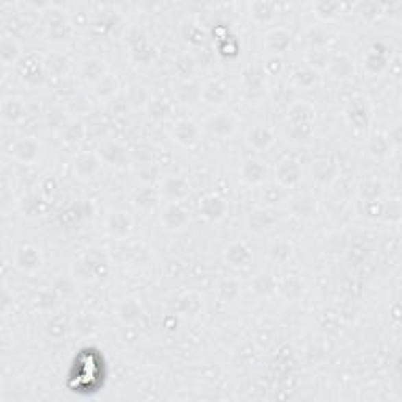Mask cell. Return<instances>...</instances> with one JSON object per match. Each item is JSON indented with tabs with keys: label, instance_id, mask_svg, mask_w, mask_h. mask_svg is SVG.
I'll return each mask as SVG.
<instances>
[{
	"label": "cell",
	"instance_id": "6da1fadb",
	"mask_svg": "<svg viewBox=\"0 0 402 402\" xmlns=\"http://www.w3.org/2000/svg\"><path fill=\"white\" fill-rule=\"evenodd\" d=\"M239 120L231 112H217L206 118L205 129L221 138H231L239 131Z\"/></svg>",
	"mask_w": 402,
	"mask_h": 402
},
{
	"label": "cell",
	"instance_id": "7a4b0ae2",
	"mask_svg": "<svg viewBox=\"0 0 402 402\" xmlns=\"http://www.w3.org/2000/svg\"><path fill=\"white\" fill-rule=\"evenodd\" d=\"M171 137L182 148H195L200 143L201 127L195 121L182 118V120L175 121L171 126Z\"/></svg>",
	"mask_w": 402,
	"mask_h": 402
},
{
	"label": "cell",
	"instance_id": "3957f363",
	"mask_svg": "<svg viewBox=\"0 0 402 402\" xmlns=\"http://www.w3.org/2000/svg\"><path fill=\"white\" fill-rule=\"evenodd\" d=\"M289 126H291L292 134L297 138L307 137L308 131H312V125L314 121V110L312 105L299 103L292 105V109L289 110Z\"/></svg>",
	"mask_w": 402,
	"mask_h": 402
},
{
	"label": "cell",
	"instance_id": "277c9868",
	"mask_svg": "<svg viewBox=\"0 0 402 402\" xmlns=\"http://www.w3.org/2000/svg\"><path fill=\"white\" fill-rule=\"evenodd\" d=\"M40 142H36L32 137L18 138L10 147V156L19 164H35L40 159Z\"/></svg>",
	"mask_w": 402,
	"mask_h": 402
},
{
	"label": "cell",
	"instance_id": "5b68a950",
	"mask_svg": "<svg viewBox=\"0 0 402 402\" xmlns=\"http://www.w3.org/2000/svg\"><path fill=\"white\" fill-rule=\"evenodd\" d=\"M200 99L211 107H223L229 99L228 85L221 79H211L200 90Z\"/></svg>",
	"mask_w": 402,
	"mask_h": 402
},
{
	"label": "cell",
	"instance_id": "8992f818",
	"mask_svg": "<svg viewBox=\"0 0 402 402\" xmlns=\"http://www.w3.org/2000/svg\"><path fill=\"white\" fill-rule=\"evenodd\" d=\"M190 222L189 212L182 208L181 203H167L162 211V225L168 231H182Z\"/></svg>",
	"mask_w": 402,
	"mask_h": 402
},
{
	"label": "cell",
	"instance_id": "52a82bcc",
	"mask_svg": "<svg viewBox=\"0 0 402 402\" xmlns=\"http://www.w3.org/2000/svg\"><path fill=\"white\" fill-rule=\"evenodd\" d=\"M101 165H103V159L99 158V154L82 153L74 160V175L80 181H90L99 173Z\"/></svg>",
	"mask_w": 402,
	"mask_h": 402
},
{
	"label": "cell",
	"instance_id": "ba28073f",
	"mask_svg": "<svg viewBox=\"0 0 402 402\" xmlns=\"http://www.w3.org/2000/svg\"><path fill=\"white\" fill-rule=\"evenodd\" d=\"M239 176L247 186H260L267 179V167L262 160L256 158H249L240 165Z\"/></svg>",
	"mask_w": 402,
	"mask_h": 402
},
{
	"label": "cell",
	"instance_id": "9c48e42d",
	"mask_svg": "<svg viewBox=\"0 0 402 402\" xmlns=\"http://www.w3.org/2000/svg\"><path fill=\"white\" fill-rule=\"evenodd\" d=\"M14 266L24 273H32L40 269L41 266V253L34 245H23L16 250Z\"/></svg>",
	"mask_w": 402,
	"mask_h": 402
},
{
	"label": "cell",
	"instance_id": "30bf717a",
	"mask_svg": "<svg viewBox=\"0 0 402 402\" xmlns=\"http://www.w3.org/2000/svg\"><path fill=\"white\" fill-rule=\"evenodd\" d=\"M264 46L266 52L271 53V55H285L288 47L291 46V34L283 27L272 29L267 32Z\"/></svg>",
	"mask_w": 402,
	"mask_h": 402
},
{
	"label": "cell",
	"instance_id": "8fae6325",
	"mask_svg": "<svg viewBox=\"0 0 402 402\" xmlns=\"http://www.w3.org/2000/svg\"><path fill=\"white\" fill-rule=\"evenodd\" d=\"M162 194L167 198V203H181L190 194L189 182L179 176H167L162 184Z\"/></svg>",
	"mask_w": 402,
	"mask_h": 402
},
{
	"label": "cell",
	"instance_id": "7c38bea8",
	"mask_svg": "<svg viewBox=\"0 0 402 402\" xmlns=\"http://www.w3.org/2000/svg\"><path fill=\"white\" fill-rule=\"evenodd\" d=\"M247 143L250 148H253L255 151L262 153L267 151L273 143H275V136L273 132L266 126H253L247 132Z\"/></svg>",
	"mask_w": 402,
	"mask_h": 402
},
{
	"label": "cell",
	"instance_id": "4fadbf2b",
	"mask_svg": "<svg viewBox=\"0 0 402 402\" xmlns=\"http://www.w3.org/2000/svg\"><path fill=\"white\" fill-rule=\"evenodd\" d=\"M275 178L283 187L296 186L300 178H302V170H300L297 160L289 158L281 160L280 165H278L275 170Z\"/></svg>",
	"mask_w": 402,
	"mask_h": 402
},
{
	"label": "cell",
	"instance_id": "5bb4252c",
	"mask_svg": "<svg viewBox=\"0 0 402 402\" xmlns=\"http://www.w3.org/2000/svg\"><path fill=\"white\" fill-rule=\"evenodd\" d=\"M21 55H23L21 42L13 38V36H3L2 42H0V60H2V65L5 68L16 65Z\"/></svg>",
	"mask_w": 402,
	"mask_h": 402
},
{
	"label": "cell",
	"instance_id": "9a60e30c",
	"mask_svg": "<svg viewBox=\"0 0 402 402\" xmlns=\"http://www.w3.org/2000/svg\"><path fill=\"white\" fill-rule=\"evenodd\" d=\"M0 110H2L3 121L8 123V125H18V123L23 121L25 116L24 104L21 103V99H16L13 96L3 98Z\"/></svg>",
	"mask_w": 402,
	"mask_h": 402
},
{
	"label": "cell",
	"instance_id": "2e32d148",
	"mask_svg": "<svg viewBox=\"0 0 402 402\" xmlns=\"http://www.w3.org/2000/svg\"><path fill=\"white\" fill-rule=\"evenodd\" d=\"M225 260L233 267H245L251 260V251L244 242H233L225 250Z\"/></svg>",
	"mask_w": 402,
	"mask_h": 402
},
{
	"label": "cell",
	"instance_id": "e0dca14e",
	"mask_svg": "<svg viewBox=\"0 0 402 402\" xmlns=\"http://www.w3.org/2000/svg\"><path fill=\"white\" fill-rule=\"evenodd\" d=\"M105 227L114 236L123 238V236H126L132 229V221L131 217L127 216V212L115 211L110 214L109 218H107Z\"/></svg>",
	"mask_w": 402,
	"mask_h": 402
},
{
	"label": "cell",
	"instance_id": "ac0fdd59",
	"mask_svg": "<svg viewBox=\"0 0 402 402\" xmlns=\"http://www.w3.org/2000/svg\"><path fill=\"white\" fill-rule=\"evenodd\" d=\"M105 65L103 60H98V58H88V60L82 62L80 65V77L87 82L98 84L99 80L105 77Z\"/></svg>",
	"mask_w": 402,
	"mask_h": 402
},
{
	"label": "cell",
	"instance_id": "d6986e66",
	"mask_svg": "<svg viewBox=\"0 0 402 402\" xmlns=\"http://www.w3.org/2000/svg\"><path fill=\"white\" fill-rule=\"evenodd\" d=\"M242 85L244 91L249 96V99H255L258 93H261L262 88V71L256 66H250L244 73L242 77Z\"/></svg>",
	"mask_w": 402,
	"mask_h": 402
},
{
	"label": "cell",
	"instance_id": "ffe728a7",
	"mask_svg": "<svg viewBox=\"0 0 402 402\" xmlns=\"http://www.w3.org/2000/svg\"><path fill=\"white\" fill-rule=\"evenodd\" d=\"M200 212L209 221H221L225 217V212H227V205L222 198L218 197H208L203 200L200 205Z\"/></svg>",
	"mask_w": 402,
	"mask_h": 402
},
{
	"label": "cell",
	"instance_id": "44dd1931",
	"mask_svg": "<svg viewBox=\"0 0 402 402\" xmlns=\"http://www.w3.org/2000/svg\"><path fill=\"white\" fill-rule=\"evenodd\" d=\"M277 16V7L273 3H262L256 2L250 5V18L256 24H271Z\"/></svg>",
	"mask_w": 402,
	"mask_h": 402
},
{
	"label": "cell",
	"instance_id": "7402d4cb",
	"mask_svg": "<svg viewBox=\"0 0 402 402\" xmlns=\"http://www.w3.org/2000/svg\"><path fill=\"white\" fill-rule=\"evenodd\" d=\"M99 158L104 159L105 162H109L110 165H121L123 162H125L126 151L120 143L110 142V143H105L104 147L101 148Z\"/></svg>",
	"mask_w": 402,
	"mask_h": 402
},
{
	"label": "cell",
	"instance_id": "603a6c76",
	"mask_svg": "<svg viewBox=\"0 0 402 402\" xmlns=\"http://www.w3.org/2000/svg\"><path fill=\"white\" fill-rule=\"evenodd\" d=\"M271 256L273 261L277 262H285L292 256V245L288 242H283V240H278V242L271 247Z\"/></svg>",
	"mask_w": 402,
	"mask_h": 402
}]
</instances>
